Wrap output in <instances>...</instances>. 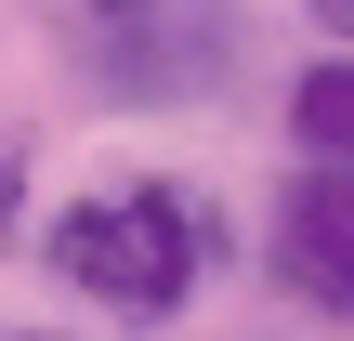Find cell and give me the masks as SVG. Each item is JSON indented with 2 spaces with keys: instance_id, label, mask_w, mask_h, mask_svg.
<instances>
[{
  "instance_id": "3957f363",
  "label": "cell",
  "mask_w": 354,
  "mask_h": 341,
  "mask_svg": "<svg viewBox=\"0 0 354 341\" xmlns=\"http://www.w3.org/2000/svg\"><path fill=\"white\" fill-rule=\"evenodd\" d=\"M263 263L302 315H354V158H289L263 210Z\"/></svg>"
},
{
  "instance_id": "277c9868",
  "label": "cell",
  "mask_w": 354,
  "mask_h": 341,
  "mask_svg": "<svg viewBox=\"0 0 354 341\" xmlns=\"http://www.w3.org/2000/svg\"><path fill=\"white\" fill-rule=\"evenodd\" d=\"M289 158H354V53H302V79H289Z\"/></svg>"
},
{
  "instance_id": "ba28073f",
  "label": "cell",
  "mask_w": 354,
  "mask_h": 341,
  "mask_svg": "<svg viewBox=\"0 0 354 341\" xmlns=\"http://www.w3.org/2000/svg\"><path fill=\"white\" fill-rule=\"evenodd\" d=\"M13 341H26V329H13Z\"/></svg>"
},
{
  "instance_id": "7a4b0ae2",
  "label": "cell",
  "mask_w": 354,
  "mask_h": 341,
  "mask_svg": "<svg viewBox=\"0 0 354 341\" xmlns=\"http://www.w3.org/2000/svg\"><path fill=\"white\" fill-rule=\"evenodd\" d=\"M79 79L118 105H210L236 79V13L223 0H145V13H79Z\"/></svg>"
},
{
  "instance_id": "52a82bcc",
  "label": "cell",
  "mask_w": 354,
  "mask_h": 341,
  "mask_svg": "<svg viewBox=\"0 0 354 341\" xmlns=\"http://www.w3.org/2000/svg\"><path fill=\"white\" fill-rule=\"evenodd\" d=\"M79 13H145V0H79Z\"/></svg>"
},
{
  "instance_id": "8992f818",
  "label": "cell",
  "mask_w": 354,
  "mask_h": 341,
  "mask_svg": "<svg viewBox=\"0 0 354 341\" xmlns=\"http://www.w3.org/2000/svg\"><path fill=\"white\" fill-rule=\"evenodd\" d=\"M315 53H354V0H315Z\"/></svg>"
},
{
  "instance_id": "6da1fadb",
  "label": "cell",
  "mask_w": 354,
  "mask_h": 341,
  "mask_svg": "<svg viewBox=\"0 0 354 341\" xmlns=\"http://www.w3.org/2000/svg\"><path fill=\"white\" fill-rule=\"evenodd\" d=\"M39 263H53V289H79L118 329H171L210 289V263H223V210L197 184H171V171H131V184L66 197L39 223Z\"/></svg>"
},
{
  "instance_id": "5b68a950",
  "label": "cell",
  "mask_w": 354,
  "mask_h": 341,
  "mask_svg": "<svg viewBox=\"0 0 354 341\" xmlns=\"http://www.w3.org/2000/svg\"><path fill=\"white\" fill-rule=\"evenodd\" d=\"M0 237H26V145L0 131Z\"/></svg>"
}]
</instances>
